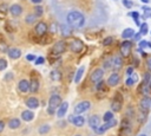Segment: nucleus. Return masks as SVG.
Instances as JSON below:
<instances>
[{
  "label": "nucleus",
  "mask_w": 151,
  "mask_h": 136,
  "mask_svg": "<svg viewBox=\"0 0 151 136\" xmlns=\"http://www.w3.org/2000/svg\"><path fill=\"white\" fill-rule=\"evenodd\" d=\"M66 21H67V24H68L70 27L80 28L85 24V17L80 12H78V11H72V12H70L67 14Z\"/></svg>",
  "instance_id": "nucleus-1"
},
{
  "label": "nucleus",
  "mask_w": 151,
  "mask_h": 136,
  "mask_svg": "<svg viewBox=\"0 0 151 136\" xmlns=\"http://www.w3.org/2000/svg\"><path fill=\"white\" fill-rule=\"evenodd\" d=\"M60 103H61L60 96H59V95H52V96L50 97V101H48L47 112H48L50 115H53V114L57 111V109H58V106L60 105Z\"/></svg>",
  "instance_id": "nucleus-2"
},
{
  "label": "nucleus",
  "mask_w": 151,
  "mask_h": 136,
  "mask_svg": "<svg viewBox=\"0 0 151 136\" xmlns=\"http://www.w3.org/2000/svg\"><path fill=\"white\" fill-rule=\"evenodd\" d=\"M91 106V103L88 101H83V102H79L76 106H74V115H81L83 112L87 111Z\"/></svg>",
  "instance_id": "nucleus-3"
},
{
  "label": "nucleus",
  "mask_w": 151,
  "mask_h": 136,
  "mask_svg": "<svg viewBox=\"0 0 151 136\" xmlns=\"http://www.w3.org/2000/svg\"><path fill=\"white\" fill-rule=\"evenodd\" d=\"M116 124H117V121H116L114 118H112V119H110V121H106V122H104V124L99 125V128L96 130V132H97L98 135H101V134H104L107 129L113 128Z\"/></svg>",
  "instance_id": "nucleus-4"
},
{
  "label": "nucleus",
  "mask_w": 151,
  "mask_h": 136,
  "mask_svg": "<svg viewBox=\"0 0 151 136\" xmlns=\"http://www.w3.org/2000/svg\"><path fill=\"white\" fill-rule=\"evenodd\" d=\"M65 50H66V43L63 41V40L57 41V43L53 45V47H52V54H53V56H59V54H61Z\"/></svg>",
  "instance_id": "nucleus-5"
},
{
  "label": "nucleus",
  "mask_w": 151,
  "mask_h": 136,
  "mask_svg": "<svg viewBox=\"0 0 151 136\" xmlns=\"http://www.w3.org/2000/svg\"><path fill=\"white\" fill-rule=\"evenodd\" d=\"M70 48H71L72 52L79 53V52L84 48V43H83L80 39H74V40H72V43L70 44Z\"/></svg>",
  "instance_id": "nucleus-6"
},
{
  "label": "nucleus",
  "mask_w": 151,
  "mask_h": 136,
  "mask_svg": "<svg viewBox=\"0 0 151 136\" xmlns=\"http://www.w3.org/2000/svg\"><path fill=\"white\" fill-rule=\"evenodd\" d=\"M68 121L76 127H83L85 124V118L80 115H71L68 117Z\"/></svg>",
  "instance_id": "nucleus-7"
},
{
  "label": "nucleus",
  "mask_w": 151,
  "mask_h": 136,
  "mask_svg": "<svg viewBox=\"0 0 151 136\" xmlns=\"http://www.w3.org/2000/svg\"><path fill=\"white\" fill-rule=\"evenodd\" d=\"M47 30H48V27H47V25H46L44 21L38 22V24L35 25V27H34V31H35V33H37L39 37L45 35V33L47 32Z\"/></svg>",
  "instance_id": "nucleus-8"
},
{
  "label": "nucleus",
  "mask_w": 151,
  "mask_h": 136,
  "mask_svg": "<svg viewBox=\"0 0 151 136\" xmlns=\"http://www.w3.org/2000/svg\"><path fill=\"white\" fill-rule=\"evenodd\" d=\"M104 76V70L103 69H96L94 71H92L91 76H90V79L92 83H97L99 82Z\"/></svg>",
  "instance_id": "nucleus-9"
},
{
  "label": "nucleus",
  "mask_w": 151,
  "mask_h": 136,
  "mask_svg": "<svg viewBox=\"0 0 151 136\" xmlns=\"http://www.w3.org/2000/svg\"><path fill=\"white\" fill-rule=\"evenodd\" d=\"M131 47H132V43L129 41V40H125L120 44V52L123 56H129L130 54V51H131Z\"/></svg>",
  "instance_id": "nucleus-10"
},
{
  "label": "nucleus",
  "mask_w": 151,
  "mask_h": 136,
  "mask_svg": "<svg viewBox=\"0 0 151 136\" xmlns=\"http://www.w3.org/2000/svg\"><path fill=\"white\" fill-rule=\"evenodd\" d=\"M88 124L93 130H97L100 125V117L98 115H92L88 119Z\"/></svg>",
  "instance_id": "nucleus-11"
},
{
  "label": "nucleus",
  "mask_w": 151,
  "mask_h": 136,
  "mask_svg": "<svg viewBox=\"0 0 151 136\" xmlns=\"http://www.w3.org/2000/svg\"><path fill=\"white\" fill-rule=\"evenodd\" d=\"M67 109H68V103H67V102H61L60 105H59L58 109H57V116L60 117V118L64 117V116L66 115Z\"/></svg>",
  "instance_id": "nucleus-12"
},
{
  "label": "nucleus",
  "mask_w": 151,
  "mask_h": 136,
  "mask_svg": "<svg viewBox=\"0 0 151 136\" xmlns=\"http://www.w3.org/2000/svg\"><path fill=\"white\" fill-rule=\"evenodd\" d=\"M119 79H120L119 75H118L117 72H113V73H111L110 77L107 78V84H109L110 86H116V85L119 83Z\"/></svg>",
  "instance_id": "nucleus-13"
},
{
  "label": "nucleus",
  "mask_w": 151,
  "mask_h": 136,
  "mask_svg": "<svg viewBox=\"0 0 151 136\" xmlns=\"http://www.w3.org/2000/svg\"><path fill=\"white\" fill-rule=\"evenodd\" d=\"M139 105H140V109H142L144 112H145V111H147V110H149V108L151 106V98H150V97H147V96H145V97L140 101Z\"/></svg>",
  "instance_id": "nucleus-14"
},
{
  "label": "nucleus",
  "mask_w": 151,
  "mask_h": 136,
  "mask_svg": "<svg viewBox=\"0 0 151 136\" xmlns=\"http://www.w3.org/2000/svg\"><path fill=\"white\" fill-rule=\"evenodd\" d=\"M18 88H19L20 92L26 93V92H28V91H29V82H28V80H26V79H21V80L19 82Z\"/></svg>",
  "instance_id": "nucleus-15"
},
{
  "label": "nucleus",
  "mask_w": 151,
  "mask_h": 136,
  "mask_svg": "<svg viewBox=\"0 0 151 136\" xmlns=\"http://www.w3.org/2000/svg\"><path fill=\"white\" fill-rule=\"evenodd\" d=\"M7 54H8V57L12 58V59H18V58H20V56H21V51H20L19 48H17V47H12V48H9V50L7 51Z\"/></svg>",
  "instance_id": "nucleus-16"
},
{
  "label": "nucleus",
  "mask_w": 151,
  "mask_h": 136,
  "mask_svg": "<svg viewBox=\"0 0 151 136\" xmlns=\"http://www.w3.org/2000/svg\"><path fill=\"white\" fill-rule=\"evenodd\" d=\"M9 12H11V14H12L13 17H19V15L21 14V12H22V8H21L20 5L14 4V5H12V6L9 7Z\"/></svg>",
  "instance_id": "nucleus-17"
},
{
  "label": "nucleus",
  "mask_w": 151,
  "mask_h": 136,
  "mask_svg": "<svg viewBox=\"0 0 151 136\" xmlns=\"http://www.w3.org/2000/svg\"><path fill=\"white\" fill-rule=\"evenodd\" d=\"M26 105H27L29 109H35V108L39 106V101H38V98H35V97H29V98L26 99Z\"/></svg>",
  "instance_id": "nucleus-18"
},
{
  "label": "nucleus",
  "mask_w": 151,
  "mask_h": 136,
  "mask_svg": "<svg viewBox=\"0 0 151 136\" xmlns=\"http://www.w3.org/2000/svg\"><path fill=\"white\" fill-rule=\"evenodd\" d=\"M39 90V80L35 77H32L29 82V91L31 92H37Z\"/></svg>",
  "instance_id": "nucleus-19"
},
{
  "label": "nucleus",
  "mask_w": 151,
  "mask_h": 136,
  "mask_svg": "<svg viewBox=\"0 0 151 136\" xmlns=\"http://www.w3.org/2000/svg\"><path fill=\"white\" fill-rule=\"evenodd\" d=\"M21 118H22L24 121H26V122H29V121H32V119L34 118V114H33V111H31V110H24V111L21 112Z\"/></svg>",
  "instance_id": "nucleus-20"
},
{
  "label": "nucleus",
  "mask_w": 151,
  "mask_h": 136,
  "mask_svg": "<svg viewBox=\"0 0 151 136\" xmlns=\"http://www.w3.org/2000/svg\"><path fill=\"white\" fill-rule=\"evenodd\" d=\"M137 82H138V76L133 72L132 75H130V76L127 77V79L125 80V84H126L127 86H132V85H134Z\"/></svg>",
  "instance_id": "nucleus-21"
},
{
  "label": "nucleus",
  "mask_w": 151,
  "mask_h": 136,
  "mask_svg": "<svg viewBox=\"0 0 151 136\" xmlns=\"http://www.w3.org/2000/svg\"><path fill=\"white\" fill-rule=\"evenodd\" d=\"M122 65H123V58L120 56H116L112 59V66L114 69H119V67H122Z\"/></svg>",
  "instance_id": "nucleus-22"
},
{
  "label": "nucleus",
  "mask_w": 151,
  "mask_h": 136,
  "mask_svg": "<svg viewBox=\"0 0 151 136\" xmlns=\"http://www.w3.org/2000/svg\"><path fill=\"white\" fill-rule=\"evenodd\" d=\"M134 35V31L132 28H125L123 32H122V37L124 39H129V38H132Z\"/></svg>",
  "instance_id": "nucleus-23"
},
{
  "label": "nucleus",
  "mask_w": 151,
  "mask_h": 136,
  "mask_svg": "<svg viewBox=\"0 0 151 136\" xmlns=\"http://www.w3.org/2000/svg\"><path fill=\"white\" fill-rule=\"evenodd\" d=\"M84 71H85V66H80V67L78 69V71L76 72V76H74V83H79V82H80Z\"/></svg>",
  "instance_id": "nucleus-24"
},
{
  "label": "nucleus",
  "mask_w": 151,
  "mask_h": 136,
  "mask_svg": "<svg viewBox=\"0 0 151 136\" xmlns=\"http://www.w3.org/2000/svg\"><path fill=\"white\" fill-rule=\"evenodd\" d=\"M50 77H51V79H52V80L58 82V80H60V79H61V73H60V71H58V70H53V71L51 72Z\"/></svg>",
  "instance_id": "nucleus-25"
},
{
  "label": "nucleus",
  "mask_w": 151,
  "mask_h": 136,
  "mask_svg": "<svg viewBox=\"0 0 151 136\" xmlns=\"http://www.w3.org/2000/svg\"><path fill=\"white\" fill-rule=\"evenodd\" d=\"M8 127H9L11 129H17V128H19V127H20V119H19V118H13V119H11V121L8 122Z\"/></svg>",
  "instance_id": "nucleus-26"
},
{
  "label": "nucleus",
  "mask_w": 151,
  "mask_h": 136,
  "mask_svg": "<svg viewBox=\"0 0 151 136\" xmlns=\"http://www.w3.org/2000/svg\"><path fill=\"white\" fill-rule=\"evenodd\" d=\"M96 89H97L98 92H104L105 91V82L101 80V79L99 82H97L96 83Z\"/></svg>",
  "instance_id": "nucleus-27"
},
{
  "label": "nucleus",
  "mask_w": 151,
  "mask_h": 136,
  "mask_svg": "<svg viewBox=\"0 0 151 136\" xmlns=\"http://www.w3.org/2000/svg\"><path fill=\"white\" fill-rule=\"evenodd\" d=\"M61 34H63L64 37H68V35H71L70 26H61Z\"/></svg>",
  "instance_id": "nucleus-28"
},
{
  "label": "nucleus",
  "mask_w": 151,
  "mask_h": 136,
  "mask_svg": "<svg viewBox=\"0 0 151 136\" xmlns=\"http://www.w3.org/2000/svg\"><path fill=\"white\" fill-rule=\"evenodd\" d=\"M50 131V125L48 124H44L41 127H39V134H46Z\"/></svg>",
  "instance_id": "nucleus-29"
},
{
  "label": "nucleus",
  "mask_w": 151,
  "mask_h": 136,
  "mask_svg": "<svg viewBox=\"0 0 151 136\" xmlns=\"http://www.w3.org/2000/svg\"><path fill=\"white\" fill-rule=\"evenodd\" d=\"M112 118H113V112H112V111H106V112L104 114V117H103L104 122L110 121V119H112Z\"/></svg>",
  "instance_id": "nucleus-30"
},
{
  "label": "nucleus",
  "mask_w": 151,
  "mask_h": 136,
  "mask_svg": "<svg viewBox=\"0 0 151 136\" xmlns=\"http://www.w3.org/2000/svg\"><path fill=\"white\" fill-rule=\"evenodd\" d=\"M34 12H35V14H34L35 17H41L44 11H42V7L38 5V6H35V7H34Z\"/></svg>",
  "instance_id": "nucleus-31"
},
{
  "label": "nucleus",
  "mask_w": 151,
  "mask_h": 136,
  "mask_svg": "<svg viewBox=\"0 0 151 136\" xmlns=\"http://www.w3.org/2000/svg\"><path fill=\"white\" fill-rule=\"evenodd\" d=\"M35 19H37V17H35L34 14H28V15L26 17V22H27V24H33V22L35 21Z\"/></svg>",
  "instance_id": "nucleus-32"
},
{
  "label": "nucleus",
  "mask_w": 151,
  "mask_h": 136,
  "mask_svg": "<svg viewBox=\"0 0 151 136\" xmlns=\"http://www.w3.org/2000/svg\"><path fill=\"white\" fill-rule=\"evenodd\" d=\"M140 26V34H146L147 33V24L146 22H143L142 25H139Z\"/></svg>",
  "instance_id": "nucleus-33"
},
{
  "label": "nucleus",
  "mask_w": 151,
  "mask_h": 136,
  "mask_svg": "<svg viewBox=\"0 0 151 136\" xmlns=\"http://www.w3.org/2000/svg\"><path fill=\"white\" fill-rule=\"evenodd\" d=\"M129 15H130V17H132V18L134 19V21H136V24H137V25H139V21H138L139 13H138V12H132V13H129Z\"/></svg>",
  "instance_id": "nucleus-34"
},
{
  "label": "nucleus",
  "mask_w": 151,
  "mask_h": 136,
  "mask_svg": "<svg viewBox=\"0 0 151 136\" xmlns=\"http://www.w3.org/2000/svg\"><path fill=\"white\" fill-rule=\"evenodd\" d=\"M112 41H113V38H112V37H106V38L103 40V45H104V46H109V45H111Z\"/></svg>",
  "instance_id": "nucleus-35"
},
{
  "label": "nucleus",
  "mask_w": 151,
  "mask_h": 136,
  "mask_svg": "<svg viewBox=\"0 0 151 136\" xmlns=\"http://www.w3.org/2000/svg\"><path fill=\"white\" fill-rule=\"evenodd\" d=\"M0 51L1 52H6L7 51V44L4 40H0Z\"/></svg>",
  "instance_id": "nucleus-36"
},
{
  "label": "nucleus",
  "mask_w": 151,
  "mask_h": 136,
  "mask_svg": "<svg viewBox=\"0 0 151 136\" xmlns=\"http://www.w3.org/2000/svg\"><path fill=\"white\" fill-rule=\"evenodd\" d=\"M7 67V61L5 60V59H2V58H0V71H2V70H5Z\"/></svg>",
  "instance_id": "nucleus-37"
},
{
  "label": "nucleus",
  "mask_w": 151,
  "mask_h": 136,
  "mask_svg": "<svg viewBox=\"0 0 151 136\" xmlns=\"http://www.w3.org/2000/svg\"><path fill=\"white\" fill-rule=\"evenodd\" d=\"M123 4H124V6H125L126 8H131L132 5H133V2L130 1V0H123Z\"/></svg>",
  "instance_id": "nucleus-38"
},
{
  "label": "nucleus",
  "mask_w": 151,
  "mask_h": 136,
  "mask_svg": "<svg viewBox=\"0 0 151 136\" xmlns=\"http://www.w3.org/2000/svg\"><path fill=\"white\" fill-rule=\"evenodd\" d=\"M44 61H45V59H44L42 57H38V58H35V64H37V65L44 64Z\"/></svg>",
  "instance_id": "nucleus-39"
},
{
  "label": "nucleus",
  "mask_w": 151,
  "mask_h": 136,
  "mask_svg": "<svg viewBox=\"0 0 151 136\" xmlns=\"http://www.w3.org/2000/svg\"><path fill=\"white\" fill-rule=\"evenodd\" d=\"M147 46V41L146 40H140L139 41V48H144Z\"/></svg>",
  "instance_id": "nucleus-40"
},
{
  "label": "nucleus",
  "mask_w": 151,
  "mask_h": 136,
  "mask_svg": "<svg viewBox=\"0 0 151 136\" xmlns=\"http://www.w3.org/2000/svg\"><path fill=\"white\" fill-rule=\"evenodd\" d=\"M26 59H27L28 61L35 60V56H34V54H27V56H26Z\"/></svg>",
  "instance_id": "nucleus-41"
},
{
  "label": "nucleus",
  "mask_w": 151,
  "mask_h": 136,
  "mask_svg": "<svg viewBox=\"0 0 151 136\" xmlns=\"http://www.w3.org/2000/svg\"><path fill=\"white\" fill-rule=\"evenodd\" d=\"M132 73H133V67H132V66L127 67V69H126V75L130 76V75H132Z\"/></svg>",
  "instance_id": "nucleus-42"
},
{
  "label": "nucleus",
  "mask_w": 151,
  "mask_h": 136,
  "mask_svg": "<svg viewBox=\"0 0 151 136\" xmlns=\"http://www.w3.org/2000/svg\"><path fill=\"white\" fill-rule=\"evenodd\" d=\"M140 35H142V34H140V32H138V33H134V35H133V38H134L136 40H138V39L140 38Z\"/></svg>",
  "instance_id": "nucleus-43"
},
{
  "label": "nucleus",
  "mask_w": 151,
  "mask_h": 136,
  "mask_svg": "<svg viewBox=\"0 0 151 136\" xmlns=\"http://www.w3.org/2000/svg\"><path fill=\"white\" fill-rule=\"evenodd\" d=\"M4 128H5V123H4V121H0V132L4 130Z\"/></svg>",
  "instance_id": "nucleus-44"
},
{
  "label": "nucleus",
  "mask_w": 151,
  "mask_h": 136,
  "mask_svg": "<svg viewBox=\"0 0 151 136\" xmlns=\"http://www.w3.org/2000/svg\"><path fill=\"white\" fill-rule=\"evenodd\" d=\"M110 66H111L110 60H106V61H105V64H104V67H105V69H107V67H110Z\"/></svg>",
  "instance_id": "nucleus-45"
},
{
  "label": "nucleus",
  "mask_w": 151,
  "mask_h": 136,
  "mask_svg": "<svg viewBox=\"0 0 151 136\" xmlns=\"http://www.w3.org/2000/svg\"><path fill=\"white\" fill-rule=\"evenodd\" d=\"M147 67H149V70L151 71V58L147 59Z\"/></svg>",
  "instance_id": "nucleus-46"
},
{
  "label": "nucleus",
  "mask_w": 151,
  "mask_h": 136,
  "mask_svg": "<svg viewBox=\"0 0 151 136\" xmlns=\"http://www.w3.org/2000/svg\"><path fill=\"white\" fill-rule=\"evenodd\" d=\"M147 86H149V90L151 91V76H150V79H149V82H147Z\"/></svg>",
  "instance_id": "nucleus-47"
},
{
  "label": "nucleus",
  "mask_w": 151,
  "mask_h": 136,
  "mask_svg": "<svg viewBox=\"0 0 151 136\" xmlns=\"http://www.w3.org/2000/svg\"><path fill=\"white\" fill-rule=\"evenodd\" d=\"M42 0H32V2H34V4H39V2H41Z\"/></svg>",
  "instance_id": "nucleus-48"
},
{
  "label": "nucleus",
  "mask_w": 151,
  "mask_h": 136,
  "mask_svg": "<svg viewBox=\"0 0 151 136\" xmlns=\"http://www.w3.org/2000/svg\"><path fill=\"white\" fill-rule=\"evenodd\" d=\"M140 1H143V2H145V4H147L150 0H140Z\"/></svg>",
  "instance_id": "nucleus-49"
},
{
  "label": "nucleus",
  "mask_w": 151,
  "mask_h": 136,
  "mask_svg": "<svg viewBox=\"0 0 151 136\" xmlns=\"http://www.w3.org/2000/svg\"><path fill=\"white\" fill-rule=\"evenodd\" d=\"M147 47H150V48H151V43H149V41H147Z\"/></svg>",
  "instance_id": "nucleus-50"
},
{
  "label": "nucleus",
  "mask_w": 151,
  "mask_h": 136,
  "mask_svg": "<svg viewBox=\"0 0 151 136\" xmlns=\"http://www.w3.org/2000/svg\"><path fill=\"white\" fill-rule=\"evenodd\" d=\"M139 136H146V135H144V134H142V135H139Z\"/></svg>",
  "instance_id": "nucleus-51"
},
{
  "label": "nucleus",
  "mask_w": 151,
  "mask_h": 136,
  "mask_svg": "<svg viewBox=\"0 0 151 136\" xmlns=\"http://www.w3.org/2000/svg\"><path fill=\"white\" fill-rule=\"evenodd\" d=\"M77 136H80V135H77Z\"/></svg>",
  "instance_id": "nucleus-52"
}]
</instances>
